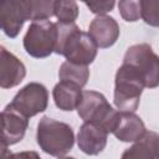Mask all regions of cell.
I'll use <instances>...</instances> for the list:
<instances>
[{
  "label": "cell",
  "instance_id": "obj_1",
  "mask_svg": "<svg viewBox=\"0 0 159 159\" xmlns=\"http://www.w3.org/2000/svg\"><path fill=\"white\" fill-rule=\"evenodd\" d=\"M57 30V41L55 51L67 58L68 62L87 66L97 56V45L87 32L78 29L75 22H55Z\"/></svg>",
  "mask_w": 159,
  "mask_h": 159
},
{
  "label": "cell",
  "instance_id": "obj_2",
  "mask_svg": "<svg viewBox=\"0 0 159 159\" xmlns=\"http://www.w3.org/2000/svg\"><path fill=\"white\" fill-rule=\"evenodd\" d=\"M145 87L142 72L129 65L124 63L118 68L116 75L114 104L122 112H134L139 104V98Z\"/></svg>",
  "mask_w": 159,
  "mask_h": 159
},
{
  "label": "cell",
  "instance_id": "obj_3",
  "mask_svg": "<svg viewBox=\"0 0 159 159\" xmlns=\"http://www.w3.org/2000/svg\"><path fill=\"white\" fill-rule=\"evenodd\" d=\"M37 143L45 153L62 157L72 149L75 134L68 124L43 117L37 125Z\"/></svg>",
  "mask_w": 159,
  "mask_h": 159
},
{
  "label": "cell",
  "instance_id": "obj_4",
  "mask_svg": "<svg viewBox=\"0 0 159 159\" xmlns=\"http://www.w3.org/2000/svg\"><path fill=\"white\" fill-rule=\"evenodd\" d=\"M76 109L84 122L98 124L107 133H113L117 127L119 111L113 109L102 93L96 91H82L81 102Z\"/></svg>",
  "mask_w": 159,
  "mask_h": 159
},
{
  "label": "cell",
  "instance_id": "obj_5",
  "mask_svg": "<svg viewBox=\"0 0 159 159\" xmlns=\"http://www.w3.org/2000/svg\"><path fill=\"white\" fill-rule=\"evenodd\" d=\"M56 41L57 30L55 22L50 20H37L30 25L24 37V47L32 57L42 58L55 51Z\"/></svg>",
  "mask_w": 159,
  "mask_h": 159
},
{
  "label": "cell",
  "instance_id": "obj_6",
  "mask_svg": "<svg viewBox=\"0 0 159 159\" xmlns=\"http://www.w3.org/2000/svg\"><path fill=\"white\" fill-rule=\"evenodd\" d=\"M123 62L137 67L142 72L144 77L145 87L154 88L158 86V82H159L158 57L153 52L149 45L140 43V45H134L130 48H128Z\"/></svg>",
  "mask_w": 159,
  "mask_h": 159
},
{
  "label": "cell",
  "instance_id": "obj_7",
  "mask_svg": "<svg viewBox=\"0 0 159 159\" xmlns=\"http://www.w3.org/2000/svg\"><path fill=\"white\" fill-rule=\"evenodd\" d=\"M48 93L43 84L41 83H29L25 86L7 104L9 108L19 112L25 118L32 117L40 112H43L47 107Z\"/></svg>",
  "mask_w": 159,
  "mask_h": 159
},
{
  "label": "cell",
  "instance_id": "obj_8",
  "mask_svg": "<svg viewBox=\"0 0 159 159\" xmlns=\"http://www.w3.org/2000/svg\"><path fill=\"white\" fill-rule=\"evenodd\" d=\"M26 20V1H0V30L9 37H15Z\"/></svg>",
  "mask_w": 159,
  "mask_h": 159
},
{
  "label": "cell",
  "instance_id": "obj_9",
  "mask_svg": "<svg viewBox=\"0 0 159 159\" xmlns=\"http://www.w3.org/2000/svg\"><path fill=\"white\" fill-rule=\"evenodd\" d=\"M27 128V118L7 106L0 113V139L11 145L20 142Z\"/></svg>",
  "mask_w": 159,
  "mask_h": 159
},
{
  "label": "cell",
  "instance_id": "obj_10",
  "mask_svg": "<svg viewBox=\"0 0 159 159\" xmlns=\"http://www.w3.org/2000/svg\"><path fill=\"white\" fill-rule=\"evenodd\" d=\"M88 35L94 41L97 47L107 48L117 41L119 36V26L113 17L98 15L89 24Z\"/></svg>",
  "mask_w": 159,
  "mask_h": 159
},
{
  "label": "cell",
  "instance_id": "obj_11",
  "mask_svg": "<svg viewBox=\"0 0 159 159\" xmlns=\"http://www.w3.org/2000/svg\"><path fill=\"white\" fill-rule=\"evenodd\" d=\"M107 135L108 133L98 124L84 122L80 128L77 143L84 154L97 155L104 149L107 144Z\"/></svg>",
  "mask_w": 159,
  "mask_h": 159
},
{
  "label": "cell",
  "instance_id": "obj_12",
  "mask_svg": "<svg viewBox=\"0 0 159 159\" xmlns=\"http://www.w3.org/2000/svg\"><path fill=\"white\" fill-rule=\"evenodd\" d=\"M25 75L24 63L5 47L0 46V87H15L24 80Z\"/></svg>",
  "mask_w": 159,
  "mask_h": 159
},
{
  "label": "cell",
  "instance_id": "obj_13",
  "mask_svg": "<svg viewBox=\"0 0 159 159\" xmlns=\"http://www.w3.org/2000/svg\"><path fill=\"white\" fill-rule=\"evenodd\" d=\"M142 119L133 112L119 111V118L113 134L122 142H138L145 133Z\"/></svg>",
  "mask_w": 159,
  "mask_h": 159
},
{
  "label": "cell",
  "instance_id": "obj_14",
  "mask_svg": "<svg viewBox=\"0 0 159 159\" xmlns=\"http://www.w3.org/2000/svg\"><path fill=\"white\" fill-rule=\"evenodd\" d=\"M52 96H53L56 106L60 109L72 111V109L77 108V106L81 102L82 89L80 86H77L75 83L60 81L55 86V88L52 91Z\"/></svg>",
  "mask_w": 159,
  "mask_h": 159
},
{
  "label": "cell",
  "instance_id": "obj_15",
  "mask_svg": "<svg viewBox=\"0 0 159 159\" xmlns=\"http://www.w3.org/2000/svg\"><path fill=\"white\" fill-rule=\"evenodd\" d=\"M122 159H158V135L154 132H145L144 135L130 148Z\"/></svg>",
  "mask_w": 159,
  "mask_h": 159
},
{
  "label": "cell",
  "instance_id": "obj_16",
  "mask_svg": "<svg viewBox=\"0 0 159 159\" xmlns=\"http://www.w3.org/2000/svg\"><path fill=\"white\" fill-rule=\"evenodd\" d=\"M58 76L61 81L75 83L82 88L87 83V80L89 77V70L87 66L76 65V63L66 61L61 65Z\"/></svg>",
  "mask_w": 159,
  "mask_h": 159
},
{
  "label": "cell",
  "instance_id": "obj_17",
  "mask_svg": "<svg viewBox=\"0 0 159 159\" xmlns=\"http://www.w3.org/2000/svg\"><path fill=\"white\" fill-rule=\"evenodd\" d=\"M27 20H48L53 15V1H26Z\"/></svg>",
  "mask_w": 159,
  "mask_h": 159
},
{
  "label": "cell",
  "instance_id": "obj_18",
  "mask_svg": "<svg viewBox=\"0 0 159 159\" xmlns=\"http://www.w3.org/2000/svg\"><path fill=\"white\" fill-rule=\"evenodd\" d=\"M53 15L57 16L58 22H75L78 15V7L75 1H53Z\"/></svg>",
  "mask_w": 159,
  "mask_h": 159
},
{
  "label": "cell",
  "instance_id": "obj_19",
  "mask_svg": "<svg viewBox=\"0 0 159 159\" xmlns=\"http://www.w3.org/2000/svg\"><path fill=\"white\" fill-rule=\"evenodd\" d=\"M140 17L152 25L158 26L159 24V1H140Z\"/></svg>",
  "mask_w": 159,
  "mask_h": 159
},
{
  "label": "cell",
  "instance_id": "obj_20",
  "mask_svg": "<svg viewBox=\"0 0 159 159\" xmlns=\"http://www.w3.org/2000/svg\"><path fill=\"white\" fill-rule=\"evenodd\" d=\"M118 7L125 21H137L140 17V1H119Z\"/></svg>",
  "mask_w": 159,
  "mask_h": 159
},
{
  "label": "cell",
  "instance_id": "obj_21",
  "mask_svg": "<svg viewBox=\"0 0 159 159\" xmlns=\"http://www.w3.org/2000/svg\"><path fill=\"white\" fill-rule=\"evenodd\" d=\"M89 10L98 15H104L106 12L111 11L114 6V1H96V2H84Z\"/></svg>",
  "mask_w": 159,
  "mask_h": 159
},
{
  "label": "cell",
  "instance_id": "obj_22",
  "mask_svg": "<svg viewBox=\"0 0 159 159\" xmlns=\"http://www.w3.org/2000/svg\"><path fill=\"white\" fill-rule=\"evenodd\" d=\"M17 159H41L36 152H21L16 153Z\"/></svg>",
  "mask_w": 159,
  "mask_h": 159
},
{
  "label": "cell",
  "instance_id": "obj_23",
  "mask_svg": "<svg viewBox=\"0 0 159 159\" xmlns=\"http://www.w3.org/2000/svg\"><path fill=\"white\" fill-rule=\"evenodd\" d=\"M0 159H17V155H16V153H9V152H6L4 155H1L0 157Z\"/></svg>",
  "mask_w": 159,
  "mask_h": 159
},
{
  "label": "cell",
  "instance_id": "obj_24",
  "mask_svg": "<svg viewBox=\"0 0 159 159\" xmlns=\"http://www.w3.org/2000/svg\"><path fill=\"white\" fill-rule=\"evenodd\" d=\"M6 152H7V145H6V144L0 139V157H1V155H4Z\"/></svg>",
  "mask_w": 159,
  "mask_h": 159
},
{
  "label": "cell",
  "instance_id": "obj_25",
  "mask_svg": "<svg viewBox=\"0 0 159 159\" xmlns=\"http://www.w3.org/2000/svg\"><path fill=\"white\" fill-rule=\"evenodd\" d=\"M60 159H75V158H70V157H65V158H60Z\"/></svg>",
  "mask_w": 159,
  "mask_h": 159
}]
</instances>
